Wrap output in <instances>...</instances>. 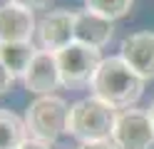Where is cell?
<instances>
[{"label": "cell", "mask_w": 154, "mask_h": 149, "mask_svg": "<svg viewBox=\"0 0 154 149\" xmlns=\"http://www.w3.org/2000/svg\"><path fill=\"white\" fill-rule=\"evenodd\" d=\"M92 92L114 109H129L144 92V79L124 62L122 57L102 60L92 79Z\"/></svg>", "instance_id": "6da1fadb"}, {"label": "cell", "mask_w": 154, "mask_h": 149, "mask_svg": "<svg viewBox=\"0 0 154 149\" xmlns=\"http://www.w3.org/2000/svg\"><path fill=\"white\" fill-rule=\"evenodd\" d=\"M114 122H117V112L100 97H85L75 102L67 114V127L65 132L77 137L80 142H102V139H112Z\"/></svg>", "instance_id": "7a4b0ae2"}, {"label": "cell", "mask_w": 154, "mask_h": 149, "mask_svg": "<svg viewBox=\"0 0 154 149\" xmlns=\"http://www.w3.org/2000/svg\"><path fill=\"white\" fill-rule=\"evenodd\" d=\"M67 114H70V107L62 97L57 95L37 97L25 112V127H27L30 139H40L45 144H52L65 132Z\"/></svg>", "instance_id": "3957f363"}, {"label": "cell", "mask_w": 154, "mask_h": 149, "mask_svg": "<svg viewBox=\"0 0 154 149\" xmlns=\"http://www.w3.org/2000/svg\"><path fill=\"white\" fill-rule=\"evenodd\" d=\"M57 65H60L62 85L75 89V87L92 85L94 75H97V70L102 65V57H100L97 47L72 42V45H67L57 52Z\"/></svg>", "instance_id": "277c9868"}, {"label": "cell", "mask_w": 154, "mask_h": 149, "mask_svg": "<svg viewBox=\"0 0 154 149\" xmlns=\"http://www.w3.org/2000/svg\"><path fill=\"white\" fill-rule=\"evenodd\" d=\"M112 142L119 149H149L154 144V124L144 109H122L114 122Z\"/></svg>", "instance_id": "5b68a950"}, {"label": "cell", "mask_w": 154, "mask_h": 149, "mask_svg": "<svg viewBox=\"0 0 154 149\" xmlns=\"http://www.w3.org/2000/svg\"><path fill=\"white\" fill-rule=\"evenodd\" d=\"M25 87L35 95H52V89H57V85H62L60 79V65H57V52L50 50H37V55L32 57L27 72L23 75Z\"/></svg>", "instance_id": "8992f818"}, {"label": "cell", "mask_w": 154, "mask_h": 149, "mask_svg": "<svg viewBox=\"0 0 154 149\" xmlns=\"http://www.w3.org/2000/svg\"><path fill=\"white\" fill-rule=\"evenodd\" d=\"M37 37H40L42 50L60 52L62 47L75 42V13L67 10H55L47 13L37 23Z\"/></svg>", "instance_id": "52a82bcc"}, {"label": "cell", "mask_w": 154, "mask_h": 149, "mask_svg": "<svg viewBox=\"0 0 154 149\" xmlns=\"http://www.w3.org/2000/svg\"><path fill=\"white\" fill-rule=\"evenodd\" d=\"M119 57L137 72L144 82L154 79V33L142 30L129 37H124Z\"/></svg>", "instance_id": "ba28073f"}, {"label": "cell", "mask_w": 154, "mask_h": 149, "mask_svg": "<svg viewBox=\"0 0 154 149\" xmlns=\"http://www.w3.org/2000/svg\"><path fill=\"white\" fill-rule=\"evenodd\" d=\"M32 33H37L32 10L15 3L0 5V42H30Z\"/></svg>", "instance_id": "9c48e42d"}, {"label": "cell", "mask_w": 154, "mask_h": 149, "mask_svg": "<svg viewBox=\"0 0 154 149\" xmlns=\"http://www.w3.org/2000/svg\"><path fill=\"white\" fill-rule=\"evenodd\" d=\"M112 20L102 17L92 10H80L75 13V42L90 45V47H102L112 40Z\"/></svg>", "instance_id": "30bf717a"}, {"label": "cell", "mask_w": 154, "mask_h": 149, "mask_svg": "<svg viewBox=\"0 0 154 149\" xmlns=\"http://www.w3.org/2000/svg\"><path fill=\"white\" fill-rule=\"evenodd\" d=\"M35 55H37V50L32 45V40L30 42H0V60L15 77H23L27 72Z\"/></svg>", "instance_id": "8fae6325"}, {"label": "cell", "mask_w": 154, "mask_h": 149, "mask_svg": "<svg viewBox=\"0 0 154 149\" xmlns=\"http://www.w3.org/2000/svg\"><path fill=\"white\" fill-rule=\"evenodd\" d=\"M27 142V127L10 109H0V149H20Z\"/></svg>", "instance_id": "7c38bea8"}, {"label": "cell", "mask_w": 154, "mask_h": 149, "mask_svg": "<svg viewBox=\"0 0 154 149\" xmlns=\"http://www.w3.org/2000/svg\"><path fill=\"white\" fill-rule=\"evenodd\" d=\"M85 5H87V10L107 17V20H117L129 13L132 0H85Z\"/></svg>", "instance_id": "4fadbf2b"}, {"label": "cell", "mask_w": 154, "mask_h": 149, "mask_svg": "<svg viewBox=\"0 0 154 149\" xmlns=\"http://www.w3.org/2000/svg\"><path fill=\"white\" fill-rule=\"evenodd\" d=\"M13 79H15V75L5 67V62H3V60H0V95H3V92H8V89L13 87Z\"/></svg>", "instance_id": "5bb4252c"}, {"label": "cell", "mask_w": 154, "mask_h": 149, "mask_svg": "<svg viewBox=\"0 0 154 149\" xmlns=\"http://www.w3.org/2000/svg\"><path fill=\"white\" fill-rule=\"evenodd\" d=\"M77 149H119V147L114 144L112 139H102V142H85V144H80Z\"/></svg>", "instance_id": "9a60e30c"}, {"label": "cell", "mask_w": 154, "mask_h": 149, "mask_svg": "<svg viewBox=\"0 0 154 149\" xmlns=\"http://www.w3.org/2000/svg\"><path fill=\"white\" fill-rule=\"evenodd\" d=\"M8 3L23 5V8H27V10H37V8H45V5H50V0H8Z\"/></svg>", "instance_id": "2e32d148"}, {"label": "cell", "mask_w": 154, "mask_h": 149, "mask_svg": "<svg viewBox=\"0 0 154 149\" xmlns=\"http://www.w3.org/2000/svg\"><path fill=\"white\" fill-rule=\"evenodd\" d=\"M20 149H50V144L40 142V139H27V142H25Z\"/></svg>", "instance_id": "e0dca14e"}, {"label": "cell", "mask_w": 154, "mask_h": 149, "mask_svg": "<svg viewBox=\"0 0 154 149\" xmlns=\"http://www.w3.org/2000/svg\"><path fill=\"white\" fill-rule=\"evenodd\" d=\"M147 112H149V117H152V124H154V99H152V104H149V109H147Z\"/></svg>", "instance_id": "ac0fdd59"}]
</instances>
